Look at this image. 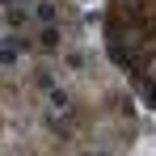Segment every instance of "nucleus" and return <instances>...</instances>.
<instances>
[{"instance_id": "1", "label": "nucleus", "mask_w": 156, "mask_h": 156, "mask_svg": "<svg viewBox=\"0 0 156 156\" xmlns=\"http://www.w3.org/2000/svg\"><path fill=\"white\" fill-rule=\"evenodd\" d=\"M51 105L55 110H68V93H63V89H51Z\"/></svg>"}, {"instance_id": "3", "label": "nucleus", "mask_w": 156, "mask_h": 156, "mask_svg": "<svg viewBox=\"0 0 156 156\" xmlns=\"http://www.w3.org/2000/svg\"><path fill=\"white\" fill-rule=\"evenodd\" d=\"M13 59H17L13 51H0V63H13Z\"/></svg>"}, {"instance_id": "2", "label": "nucleus", "mask_w": 156, "mask_h": 156, "mask_svg": "<svg viewBox=\"0 0 156 156\" xmlns=\"http://www.w3.org/2000/svg\"><path fill=\"white\" fill-rule=\"evenodd\" d=\"M38 21H55V4H47V0L38 4Z\"/></svg>"}, {"instance_id": "4", "label": "nucleus", "mask_w": 156, "mask_h": 156, "mask_svg": "<svg viewBox=\"0 0 156 156\" xmlns=\"http://www.w3.org/2000/svg\"><path fill=\"white\" fill-rule=\"evenodd\" d=\"M0 4H9V0H0Z\"/></svg>"}]
</instances>
